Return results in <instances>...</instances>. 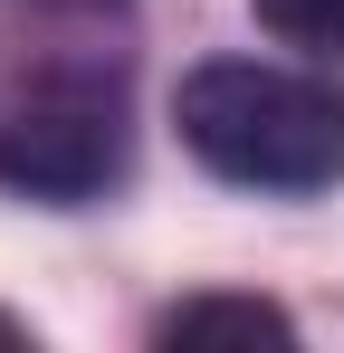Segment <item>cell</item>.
<instances>
[{"label":"cell","instance_id":"cell-1","mask_svg":"<svg viewBox=\"0 0 344 353\" xmlns=\"http://www.w3.org/2000/svg\"><path fill=\"white\" fill-rule=\"evenodd\" d=\"M182 153L201 172L239 181V191H325L344 181V96L306 67H268V58H211L182 77L172 96Z\"/></svg>","mask_w":344,"mask_h":353},{"label":"cell","instance_id":"cell-2","mask_svg":"<svg viewBox=\"0 0 344 353\" xmlns=\"http://www.w3.org/2000/svg\"><path fill=\"white\" fill-rule=\"evenodd\" d=\"M124 172V105L96 77H48L0 105V181L29 201H86Z\"/></svg>","mask_w":344,"mask_h":353},{"label":"cell","instance_id":"cell-3","mask_svg":"<svg viewBox=\"0 0 344 353\" xmlns=\"http://www.w3.org/2000/svg\"><path fill=\"white\" fill-rule=\"evenodd\" d=\"M211 334H239V344H296V325H287L268 296H182L163 315V344H211Z\"/></svg>","mask_w":344,"mask_h":353},{"label":"cell","instance_id":"cell-4","mask_svg":"<svg viewBox=\"0 0 344 353\" xmlns=\"http://www.w3.org/2000/svg\"><path fill=\"white\" fill-rule=\"evenodd\" d=\"M258 10V29L287 39V48H306V58H335L344 67V0H249Z\"/></svg>","mask_w":344,"mask_h":353},{"label":"cell","instance_id":"cell-5","mask_svg":"<svg viewBox=\"0 0 344 353\" xmlns=\"http://www.w3.org/2000/svg\"><path fill=\"white\" fill-rule=\"evenodd\" d=\"M0 344H29V334H19V325H10V315H0Z\"/></svg>","mask_w":344,"mask_h":353}]
</instances>
